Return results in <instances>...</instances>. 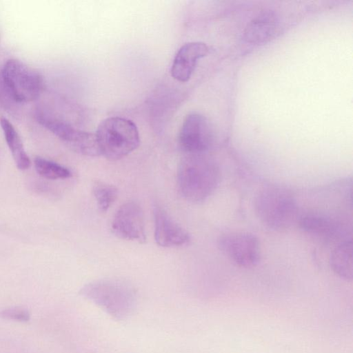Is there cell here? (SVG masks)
Listing matches in <instances>:
<instances>
[{"label": "cell", "instance_id": "cell-13", "mask_svg": "<svg viewBox=\"0 0 353 353\" xmlns=\"http://www.w3.org/2000/svg\"><path fill=\"white\" fill-rule=\"evenodd\" d=\"M279 21L272 11H265L247 26L244 31L245 39L251 43H261L270 39L279 29Z\"/></svg>", "mask_w": 353, "mask_h": 353}, {"label": "cell", "instance_id": "cell-8", "mask_svg": "<svg viewBox=\"0 0 353 353\" xmlns=\"http://www.w3.org/2000/svg\"><path fill=\"white\" fill-rule=\"evenodd\" d=\"M213 134L208 119L191 113L184 119L179 134L180 148L187 155H201L212 147Z\"/></svg>", "mask_w": 353, "mask_h": 353}, {"label": "cell", "instance_id": "cell-16", "mask_svg": "<svg viewBox=\"0 0 353 353\" xmlns=\"http://www.w3.org/2000/svg\"><path fill=\"white\" fill-rule=\"evenodd\" d=\"M92 193L99 210L105 212L117 199L118 190L113 185L101 181H95L92 185Z\"/></svg>", "mask_w": 353, "mask_h": 353}, {"label": "cell", "instance_id": "cell-4", "mask_svg": "<svg viewBox=\"0 0 353 353\" xmlns=\"http://www.w3.org/2000/svg\"><path fill=\"white\" fill-rule=\"evenodd\" d=\"M95 136L101 155L111 161L126 157L140 143L135 123L119 117L103 120L98 125Z\"/></svg>", "mask_w": 353, "mask_h": 353}, {"label": "cell", "instance_id": "cell-17", "mask_svg": "<svg viewBox=\"0 0 353 353\" xmlns=\"http://www.w3.org/2000/svg\"><path fill=\"white\" fill-rule=\"evenodd\" d=\"M34 165L37 173L48 179H63L72 176L67 168L41 157L35 158Z\"/></svg>", "mask_w": 353, "mask_h": 353}, {"label": "cell", "instance_id": "cell-14", "mask_svg": "<svg viewBox=\"0 0 353 353\" xmlns=\"http://www.w3.org/2000/svg\"><path fill=\"white\" fill-rule=\"evenodd\" d=\"M352 239L341 241L333 250L330 264L332 271L340 278L352 281L353 277Z\"/></svg>", "mask_w": 353, "mask_h": 353}, {"label": "cell", "instance_id": "cell-9", "mask_svg": "<svg viewBox=\"0 0 353 353\" xmlns=\"http://www.w3.org/2000/svg\"><path fill=\"white\" fill-rule=\"evenodd\" d=\"M118 238L143 243L146 240L143 211L139 203L128 201L116 212L111 224Z\"/></svg>", "mask_w": 353, "mask_h": 353}, {"label": "cell", "instance_id": "cell-15", "mask_svg": "<svg viewBox=\"0 0 353 353\" xmlns=\"http://www.w3.org/2000/svg\"><path fill=\"white\" fill-rule=\"evenodd\" d=\"M0 125L17 167L21 170L28 169L30 167L31 161L14 125L5 117L1 119Z\"/></svg>", "mask_w": 353, "mask_h": 353}, {"label": "cell", "instance_id": "cell-3", "mask_svg": "<svg viewBox=\"0 0 353 353\" xmlns=\"http://www.w3.org/2000/svg\"><path fill=\"white\" fill-rule=\"evenodd\" d=\"M254 210L262 223L277 231L289 228L298 219V205L294 195L277 185H269L259 192Z\"/></svg>", "mask_w": 353, "mask_h": 353}, {"label": "cell", "instance_id": "cell-12", "mask_svg": "<svg viewBox=\"0 0 353 353\" xmlns=\"http://www.w3.org/2000/svg\"><path fill=\"white\" fill-rule=\"evenodd\" d=\"M297 219L300 228L305 232L326 239L342 236L345 232L340 222L330 216L316 212H307Z\"/></svg>", "mask_w": 353, "mask_h": 353}, {"label": "cell", "instance_id": "cell-18", "mask_svg": "<svg viewBox=\"0 0 353 353\" xmlns=\"http://www.w3.org/2000/svg\"><path fill=\"white\" fill-rule=\"evenodd\" d=\"M0 317L4 319L28 321L30 319V313L22 307H10L0 311Z\"/></svg>", "mask_w": 353, "mask_h": 353}, {"label": "cell", "instance_id": "cell-5", "mask_svg": "<svg viewBox=\"0 0 353 353\" xmlns=\"http://www.w3.org/2000/svg\"><path fill=\"white\" fill-rule=\"evenodd\" d=\"M1 76L8 92L17 102H32L42 92L43 79L41 74L18 59L8 60L3 66Z\"/></svg>", "mask_w": 353, "mask_h": 353}, {"label": "cell", "instance_id": "cell-6", "mask_svg": "<svg viewBox=\"0 0 353 353\" xmlns=\"http://www.w3.org/2000/svg\"><path fill=\"white\" fill-rule=\"evenodd\" d=\"M218 247L227 258L241 268H252L261 259V245L257 236L248 232H229L219 236Z\"/></svg>", "mask_w": 353, "mask_h": 353}, {"label": "cell", "instance_id": "cell-2", "mask_svg": "<svg viewBox=\"0 0 353 353\" xmlns=\"http://www.w3.org/2000/svg\"><path fill=\"white\" fill-rule=\"evenodd\" d=\"M79 294L119 321L126 319L133 313L137 300L134 288L118 279L90 282L81 288Z\"/></svg>", "mask_w": 353, "mask_h": 353}, {"label": "cell", "instance_id": "cell-7", "mask_svg": "<svg viewBox=\"0 0 353 353\" xmlns=\"http://www.w3.org/2000/svg\"><path fill=\"white\" fill-rule=\"evenodd\" d=\"M37 118L43 127L74 152L88 157L101 155L95 134L76 129L65 121L42 114Z\"/></svg>", "mask_w": 353, "mask_h": 353}, {"label": "cell", "instance_id": "cell-10", "mask_svg": "<svg viewBox=\"0 0 353 353\" xmlns=\"http://www.w3.org/2000/svg\"><path fill=\"white\" fill-rule=\"evenodd\" d=\"M154 240L163 248L179 247L190 241L189 233L158 205L153 208Z\"/></svg>", "mask_w": 353, "mask_h": 353}, {"label": "cell", "instance_id": "cell-1", "mask_svg": "<svg viewBox=\"0 0 353 353\" xmlns=\"http://www.w3.org/2000/svg\"><path fill=\"white\" fill-rule=\"evenodd\" d=\"M221 180L217 165L201 155H186L177 171V185L182 196L189 202L201 203L216 190Z\"/></svg>", "mask_w": 353, "mask_h": 353}, {"label": "cell", "instance_id": "cell-11", "mask_svg": "<svg viewBox=\"0 0 353 353\" xmlns=\"http://www.w3.org/2000/svg\"><path fill=\"white\" fill-rule=\"evenodd\" d=\"M209 52L203 42L185 43L177 52L171 68L172 77L180 82L188 81L193 74L199 60Z\"/></svg>", "mask_w": 353, "mask_h": 353}]
</instances>
